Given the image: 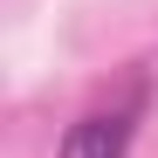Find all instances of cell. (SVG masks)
<instances>
[{
    "mask_svg": "<svg viewBox=\"0 0 158 158\" xmlns=\"http://www.w3.org/2000/svg\"><path fill=\"white\" fill-rule=\"evenodd\" d=\"M131 138H138V103L124 110H89L62 131L55 158H131Z\"/></svg>",
    "mask_w": 158,
    "mask_h": 158,
    "instance_id": "obj_1",
    "label": "cell"
}]
</instances>
